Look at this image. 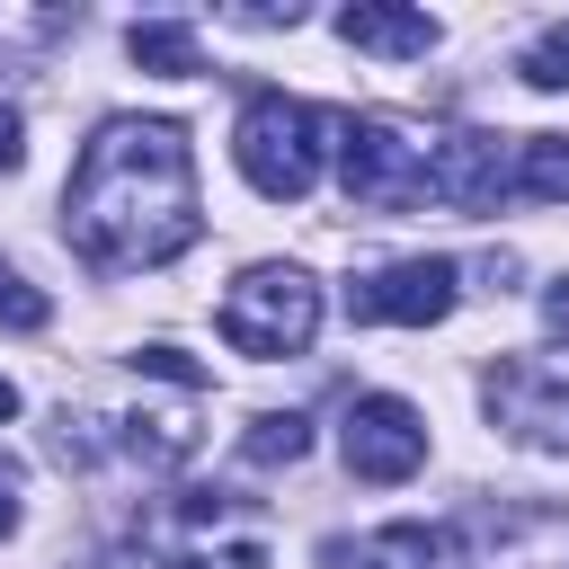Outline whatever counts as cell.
<instances>
[{"mask_svg":"<svg viewBox=\"0 0 569 569\" xmlns=\"http://www.w3.org/2000/svg\"><path fill=\"white\" fill-rule=\"evenodd\" d=\"M204 204H196V151L187 124L169 116H107L62 187V240L98 276H142L196 249Z\"/></svg>","mask_w":569,"mask_h":569,"instance_id":"cell-1","label":"cell"},{"mask_svg":"<svg viewBox=\"0 0 569 569\" xmlns=\"http://www.w3.org/2000/svg\"><path fill=\"white\" fill-rule=\"evenodd\" d=\"M338 142V116H320V107H302V98H249L240 107V133H231V160H240V178L258 187V196H276V204H302L311 187H320V151Z\"/></svg>","mask_w":569,"mask_h":569,"instance_id":"cell-2","label":"cell"},{"mask_svg":"<svg viewBox=\"0 0 569 569\" xmlns=\"http://www.w3.org/2000/svg\"><path fill=\"white\" fill-rule=\"evenodd\" d=\"M222 338L240 356H302L320 338V284L302 267H240L222 293Z\"/></svg>","mask_w":569,"mask_h":569,"instance_id":"cell-3","label":"cell"},{"mask_svg":"<svg viewBox=\"0 0 569 569\" xmlns=\"http://www.w3.org/2000/svg\"><path fill=\"white\" fill-rule=\"evenodd\" d=\"M338 169H347V196L373 213H400L427 196V142L391 116H338Z\"/></svg>","mask_w":569,"mask_h":569,"instance_id":"cell-4","label":"cell"},{"mask_svg":"<svg viewBox=\"0 0 569 569\" xmlns=\"http://www.w3.org/2000/svg\"><path fill=\"white\" fill-rule=\"evenodd\" d=\"M453 302H462V267L453 258H400V267L347 284V311L373 320V329H436Z\"/></svg>","mask_w":569,"mask_h":569,"instance_id":"cell-5","label":"cell"},{"mask_svg":"<svg viewBox=\"0 0 569 569\" xmlns=\"http://www.w3.org/2000/svg\"><path fill=\"white\" fill-rule=\"evenodd\" d=\"M418 462H427V418L400 391H365L347 409V471L373 480V489H400Z\"/></svg>","mask_w":569,"mask_h":569,"instance_id":"cell-6","label":"cell"},{"mask_svg":"<svg viewBox=\"0 0 569 569\" xmlns=\"http://www.w3.org/2000/svg\"><path fill=\"white\" fill-rule=\"evenodd\" d=\"M427 196H445L453 213H498V196H516V160L498 151V133H445L427 151Z\"/></svg>","mask_w":569,"mask_h":569,"instance_id":"cell-7","label":"cell"},{"mask_svg":"<svg viewBox=\"0 0 569 569\" xmlns=\"http://www.w3.org/2000/svg\"><path fill=\"white\" fill-rule=\"evenodd\" d=\"M489 409H498V427H507L516 445L569 453V382H551V373H533V365H498V373H489Z\"/></svg>","mask_w":569,"mask_h":569,"instance_id":"cell-8","label":"cell"},{"mask_svg":"<svg viewBox=\"0 0 569 569\" xmlns=\"http://www.w3.org/2000/svg\"><path fill=\"white\" fill-rule=\"evenodd\" d=\"M338 36H347L356 53H382V62H427L445 27H436L427 9H391V0H356V9H338Z\"/></svg>","mask_w":569,"mask_h":569,"instance_id":"cell-9","label":"cell"},{"mask_svg":"<svg viewBox=\"0 0 569 569\" xmlns=\"http://www.w3.org/2000/svg\"><path fill=\"white\" fill-rule=\"evenodd\" d=\"M516 196H533V204H569V133H533V142H516Z\"/></svg>","mask_w":569,"mask_h":569,"instance_id":"cell-10","label":"cell"},{"mask_svg":"<svg viewBox=\"0 0 569 569\" xmlns=\"http://www.w3.org/2000/svg\"><path fill=\"white\" fill-rule=\"evenodd\" d=\"M124 53H133L142 71H160V80H187V71H204V53H196V36H187V27H169V18H151V27H133V36H124Z\"/></svg>","mask_w":569,"mask_h":569,"instance_id":"cell-11","label":"cell"},{"mask_svg":"<svg viewBox=\"0 0 569 569\" xmlns=\"http://www.w3.org/2000/svg\"><path fill=\"white\" fill-rule=\"evenodd\" d=\"M302 453H311V427H302L293 409L249 418V462H302Z\"/></svg>","mask_w":569,"mask_h":569,"instance_id":"cell-12","label":"cell"},{"mask_svg":"<svg viewBox=\"0 0 569 569\" xmlns=\"http://www.w3.org/2000/svg\"><path fill=\"white\" fill-rule=\"evenodd\" d=\"M516 71H525V89H569V18H551V27L516 53Z\"/></svg>","mask_w":569,"mask_h":569,"instance_id":"cell-13","label":"cell"},{"mask_svg":"<svg viewBox=\"0 0 569 569\" xmlns=\"http://www.w3.org/2000/svg\"><path fill=\"white\" fill-rule=\"evenodd\" d=\"M133 365H142V373H160V382H178V391H196V382H204V365H196L187 347H169V338H151V347H133Z\"/></svg>","mask_w":569,"mask_h":569,"instance_id":"cell-14","label":"cell"},{"mask_svg":"<svg viewBox=\"0 0 569 569\" xmlns=\"http://www.w3.org/2000/svg\"><path fill=\"white\" fill-rule=\"evenodd\" d=\"M0 320H9V329H44V320H53V302H44L27 276H9V267H0Z\"/></svg>","mask_w":569,"mask_h":569,"instance_id":"cell-15","label":"cell"},{"mask_svg":"<svg viewBox=\"0 0 569 569\" xmlns=\"http://www.w3.org/2000/svg\"><path fill=\"white\" fill-rule=\"evenodd\" d=\"M18 160H27V116L0 107V169H18Z\"/></svg>","mask_w":569,"mask_h":569,"instance_id":"cell-16","label":"cell"},{"mask_svg":"<svg viewBox=\"0 0 569 569\" xmlns=\"http://www.w3.org/2000/svg\"><path fill=\"white\" fill-rule=\"evenodd\" d=\"M542 320H551V338H569V276L542 293Z\"/></svg>","mask_w":569,"mask_h":569,"instance_id":"cell-17","label":"cell"},{"mask_svg":"<svg viewBox=\"0 0 569 569\" xmlns=\"http://www.w3.org/2000/svg\"><path fill=\"white\" fill-rule=\"evenodd\" d=\"M9 533H18V480L0 471V542H9Z\"/></svg>","mask_w":569,"mask_h":569,"instance_id":"cell-18","label":"cell"},{"mask_svg":"<svg viewBox=\"0 0 569 569\" xmlns=\"http://www.w3.org/2000/svg\"><path fill=\"white\" fill-rule=\"evenodd\" d=\"M0 418H18V382L9 373H0Z\"/></svg>","mask_w":569,"mask_h":569,"instance_id":"cell-19","label":"cell"}]
</instances>
